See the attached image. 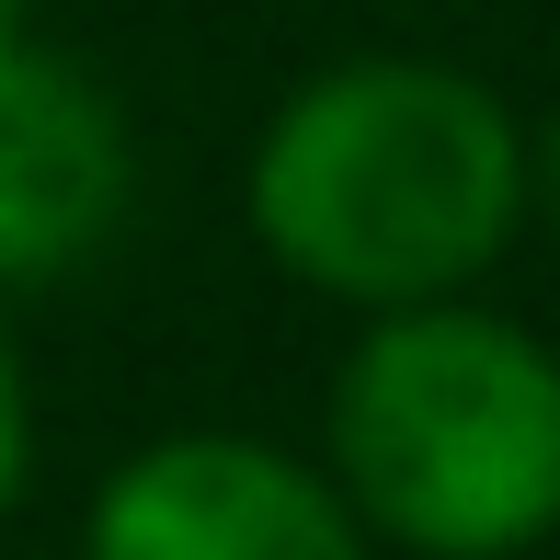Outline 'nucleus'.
Wrapping results in <instances>:
<instances>
[{
  "label": "nucleus",
  "instance_id": "nucleus-1",
  "mask_svg": "<svg viewBox=\"0 0 560 560\" xmlns=\"http://www.w3.org/2000/svg\"><path fill=\"white\" fill-rule=\"evenodd\" d=\"M241 229L343 320L480 298L526 241V115L480 69L354 46L275 92L241 149Z\"/></svg>",
  "mask_w": 560,
  "mask_h": 560
},
{
  "label": "nucleus",
  "instance_id": "nucleus-2",
  "mask_svg": "<svg viewBox=\"0 0 560 560\" xmlns=\"http://www.w3.org/2000/svg\"><path fill=\"white\" fill-rule=\"evenodd\" d=\"M320 480L389 560H538L560 538V354L492 298L354 320Z\"/></svg>",
  "mask_w": 560,
  "mask_h": 560
},
{
  "label": "nucleus",
  "instance_id": "nucleus-3",
  "mask_svg": "<svg viewBox=\"0 0 560 560\" xmlns=\"http://www.w3.org/2000/svg\"><path fill=\"white\" fill-rule=\"evenodd\" d=\"M81 560H377L320 457L184 423V435L126 446L81 503Z\"/></svg>",
  "mask_w": 560,
  "mask_h": 560
},
{
  "label": "nucleus",
  "instance_id": "nucleus-4",
  "mask_svg": "<svg viewBox=\"0 0 560 560\" xmlns=\"http://www.w3.org/2000/svg\"><path fill=\"white\" fill-rule=\"evenodd\" d=\"M138 195V138L115 92L35 23L0 35V298L58 287L115 241Z\"/></svg>",
  "mask_w": 560,
  "mask_h": 560
},
{
  "label": "nucleus",
  "instance_id": "nucleus-5",
  "mask_svg": "<svg viewBox=\"0 0 560 560\" xmlns=\"http://www.w3.org/2000/svg\"><path fill=\"white\" fill-rule=\"evenodd\" d=\"M23 480H35V389H23V343L0 320V515L23 503Z\"/></svg>",
  "mask_w": 560,
  "mask_h": 560
},
{
  "label": "nucleus",
  "instance_id": "nucleus-6",
  "mask_svg": "<svg viewBox=\"0 0 560 560\" xmlns=\"http://www.w3.org/2000/svg\"><path fill=\"white\" fill-rule=\"evenodd\" d=\"M526 229H549V241H560V104L526 126Z\"/></svg>",
  "mask_w": 560,
  "mask_h": 560
},
{
  "label": "nucleus",
  "instance_id": "nucleus-7",
  "mask_svg": "<svg viewBox=\"0 0 560 560\" xmlns=\"http://www.w3.org/2000/svg\"><path fill=\"white\" fill-rule=\"evenodd\" d=\"M23 23H35V0H0V35H23Z\"/></svg>",
  "mask_w": 560,
  "mask_h": 560
}]
</instances>
